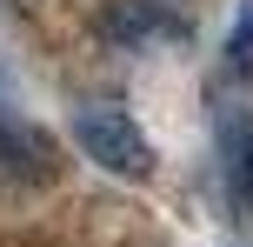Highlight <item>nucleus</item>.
Listing matches in <instances>:
<instances>
[{
    "label": "nucleus",
    "instance_id": "f257e3e1",
    "mask_svg": "<svg viewBox=\"0 0 253 247\" xmlns=\"http://www.w3.org/2000/svg\"><path fill=\"white\" fill-rule=\"evenodd\" d=\"M74 141L87 160H100L107 174H120V181H147L153 174V141L140 134V120L126 114L120 100H87L74 114Z\"/></svg>",
    "mask_w": 253,
    "mask_h": 247
},
{
    "label": "nucleus",
    "instance_id": "f03ea898",
    "mask_svg": "<svg viewBox=\"0 0 253 247\" xmlns=\"http://www.w3.org/2000/svg\"><path fill=\"white\" fill-rule=\"evenodd\" d=\"M0 174H13V181H53L60 174V147L40 127L13 120L7 107H0Z\"/></svg>",
    "mask_w": 253,
    "mask_h": 247
},
{
    "label": "nucleus",
    "instance_id": "7ed1b4c3",
    "mask_svg": "<svg viewBox=\"0 0 253 247\" xmlns=\"http://www.w3.org/2000/svg\"><path fill=\"white\" fill-rule=\"evenodd\" d=\"M220 160H227V187L240 207H253V107L220 114Z\"/></svg>",
    "mask_w": 253,
    "mask_h": 247
},
{
    "label": "nucleus",
    "instance_id": "20e7f679",
    "mask_svg": "<svg viewBox=\"0 0 253 247\" xmlns=\"http://www.w3.org/2000/svg\"><path fill=\"white\" fill-rule=\"evenodd\" d=\"M227 67H233V74H253V0L240 7V20H233V40H227Z\"/></svg>",
    "mask_w": 253,
    "mask_h": 247
}]
</instances>
